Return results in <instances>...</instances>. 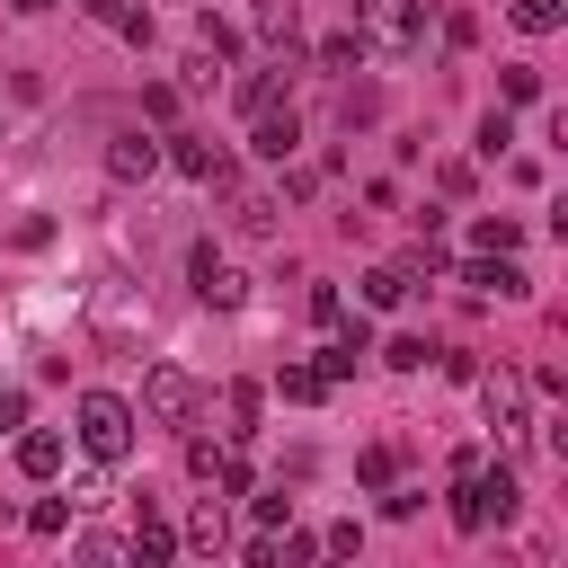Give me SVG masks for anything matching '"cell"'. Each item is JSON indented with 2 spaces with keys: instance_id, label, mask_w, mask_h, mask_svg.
I'll use <instances>...</instances> for the list:
<instances>
[{
  "instance_id": "cell-1",
  "label": "cell",
  "mask_w": 568,
  "mask_h": 568,
  "mask_svg": "<svg viewBox=\"0 0 568 568\" xmlns=\"http://www.w3.org/2000/svg\"><path fill=\"white\" fill-rule=\"evenodd\" d=\"M71 435H80V453L89 462H124L133 453V399H115V390H80V408H71Z\"/></svg>"
},
{
  "instance_id": "cell-2",
  "label": "cell",
  "mask_w": 568,
  "mask_h": 568,
  "mask_svg": "<svg viewBox=\"0 0 568 568\" xmlns=\"http://www.w3.org/2000/svg\"><path fill=\"white\" fill-rule=\"evenodd\" d=\"M355 44L364 53H417L426 44V0H355Z\"/></svg>"
},
{
  "instance_id": "cell-3",
  "label": "cell",
  "mask_w": 568,
  "mask_h": 568,
  "mask_svg": "<svg viewBox=\"0 0 568 568\" xmlns=\"http://www.w3.org/2000/svg\"><path fill=\"white\" fill-rule=\"evenodd\" d=\"M479 417H488V435H497V444H524V435H532V390H524V373H515V364L479 373Z\"/></svg>"
},
{
  "instance_id": "cell-4",
  "label": "cell",
  "mask_w": 568,
  "mask_h": 568,
  "mask_svg": "<svg viewBox=\"0 0 568 568\" xmlns=\"http://www.w3.org/2000/svg\"><path fill=\"white\" fill-rule=\"evenodd\" d=\"M195 408H204V390H195L186 364H151V373H142V417H151V426H186Z\"/></svg>"
},
{
  "instance_id": "cell-5",
  "label": "cell",
  "mask_w": 568,
  "mask_h": 568,
  "mask_svg": "<svg viewBox=\"0 0 568 568\" xmlns=\"http://www.w3.org/2000/svg\"><path fill=\"white\" fill-rule=\"evenodd\" d=\"M186 284H195L204 311H240V302H248V275H240L231 257H213V248H186Z\"/></svg>"
},
{
  "instance_id": "cell-6",
  "label": "cell",
  "mask_w": 568,
  "mask_h": 568,
  "mask_svg": "<svg viewBox=\"0 0 568 568\" xmlns=\"http://www.w3.org/2000/svg\"><path fill=\"white\" fill-rule=\"evenodd\" d=\"M151 169H160V142H151L142 124H124V133L106 142V178H124V186H133V178H151Z\"/></svg>"
},
{
  "instance_id": "cell-7",
  "label": "cell",
  "mask_w": 568,
  "mask_h": 568,
  "mask_svg": "<svg viewBox=\"0 0 568 568\" xmlns=\"http://www.w3.org/2000/svg\"><path fill=\"white\" fill-rule=\"evenodd\" d=\"M160 160H169L178 178H231V160H222L204 133H169V142H160Z\"/></svg>"
},
{
  "instance_id": "cell-8",
  "label": "cell",
  "mask_w": 568,
  "mask_h": 568,
  "mask_svg": "<svg viewBox=\"0 0 568 568\" xmlns=\"http://www.w3.org/2000/svg\"><path fill=\"white\" fill-rule=\"evenodd\" d=\"M462 284H470V293H497V302H524V293H532V275H524L515 257H470Z\"/></svg>"
},
{
  "instance_id": "cell-9",
  "label": "cell",
  "mask_w": 568,
  "mask_h": 568,
  "mask_svg": "<svg viewBox=\"0 0 568 568\" xmlns=\"http://www.w3.org/2000/svg\"><path fill=\"white\" fill-rule=\"evenodd\" d=\"M248 151H257V160H293V151H302V115H293V106H284V115L266 106V115L248 124Z\"/></svg>"
},
{
  "instance_id": "cell-10",
  "label": "cell",
  "mask_w": 568,
  "mask_h": 568,
  "mask_svg": "<svg viewBox=\"0 0 568 568\" xmlns=\"http://www.w3.org/2000/svg\"><path fill=\"white\" fill-rule=\"evenodd\" d=\"M124 550H133V568H169V559H178V532L151 515V497H142V524H133V541H124Z\"/></svg>"
},
{
  "instance_id": "cell-11",
  "label": "cell",
  "mask_w": 568,
  "mask_h": 568,
  "mask_svg": "<svg viewBox=\"0 0 568 568\" xmlns=\"http://www.w3.org/2000/svg\"><path fill=\"white\" fill-rule=\"evenodd\" d=\"M18 470H27V479H53V470H62V435H53V426H18Z\"/></svg>"
},
{
  "instance_id": "cell-12",
  "label": "cell",
  "mask_w": 568,
  "mask_h": 568,
  "mask_svg": "<svg viewBox=\"0 0 568 568\" xmlns=\"http://www.w3.org/2000/svg\"><path fill=\"white\" fill-rule=\"evenodd\" d=\"M275 222H284V204H275V195H257V186L231 204V231H240V240H275Z\"/></svg>"
},
{
  "instance_id": "cell-13",
  "label": "cell",
  "mask_w": 568,
  "mask_h": 568,
  "mask_svg": "<svg viewBox=\"0 0 568 568\" xmlns=\"http://www.w3.org/2000/svg\"><path fill=\"white\" fill-rule=\"evenodd\" d=\"M515 240H524L515 213H479V222H470V257H515Z\"/></svg>"
},
{
  "instance_id": "cell-14",
  "label": "cell",
  "mask_w": 568,
  "mask_h": 568,
  "mask_svg": "<svg viewBox=\"0 0 568 568\" xmlns=\"http://www.w3.org/2000/svg\"><path fill=\"white\" fill-rule=\"evenodd\" d=\"M80 18H98V27H115V36L151 44V9H133V0H80Z\"/></svg>"
},
{
  "instance_id": "cell-15",
  "label": "cell",
  "mask_w": 568,
  "mask_h": 568,
  "mask_svg": "<svg viewBox=\"0 0 568 568\" xmlns=\"http://www.w3.org/2000/svg\"><path fill=\"white\" fill-rule=\"evenodd\" d=\"M222 541H231V515H222V506L204 497V506L186 515V550H204V559H222Z\"/></svg>"
},
{
  "instance_id": "cell-16",
  "label": "cell",
  "mask_w": 568,
  "mask_h": 568,
  "mask_svg": "<svg viewBox=\"0 0 568 568\" xmlns=\"http://www.w3.org/2000/svg\"><path fill=\"white\" fill-rule=\"evenodd\" d=\"M257 408H266V399H257V382H231V390H222V417H231V444H248V435H257Z\"/></svg>"
},
{
  "instance_id": "cell-17",
  "label": "cell",
  "mask_w": 568,
  "mask_h": 568,
  "mask_svg": "<svg viewBox=\"0 0 568 568\" xmlns=\"http://www.w3.org/2000/svg\"><path fill=\"white\" fill-rule=\"evenodd\" d=\"M506 18H515L524 36H559V27H568V0H506Z\"/></svg>"
},
{
  "instance_id": "cell-18",
  "label": "cell",
  "mask_w": 568,
  "mask_h": 568,
  "mask_svg": "<svg viewBox=\"0 0 568 568\" xmlns=\"http://www.w3.org/2000/svg\"><path fill=\"white\" fill-rule=\"evenodd\" d=\"M275 89H284V62H275V71H248V80H240L231 98H240L248 115H266V106H275Z\"/></svg>"
},
{
  "instance_id": "cell-19",
  "label": "cell",
  "mask_w": 568,
  "mask_h": 568,
  "mask_svg": "<svg viewBox=\"0 0 568 568\" xmlns=\"http://www.w3.org/2000/svg\"><path fill=\"white\" fill-rule=\"evenodd\" d=\"M364 302H373V311H399V302H408V275H399V266H373V275H364Z\"/></svg>"
},
{
  "instance_id": "cell-20",
  "label": "cell",
  "mask_w": 568,
  "mask_h": 568,
  "mask_svg": "<svg viewBox=\"0 0 568 568\" xmlns=\"http://www.w3.org/2000/svg\"><path fill=\"white\" fill-rule=\"evenodd\" d=\"M275 382H284V399H302V408H311V399H328V373H320V364H284Z\"/></svg>"
},
{
  "instance_id": "cell-21",
  "label": "cell",
  "mask_w": 568,
  "mask_h": 568,
  "mask_svg": "<svg viewBox=\"0 0 568 568\" xmlns=\"http://www.w3.org/2000/svg\"><path fill=\"white\" fill-rule=\"evenodd\" d=\"M311 62H320V71H355V62H364L355 27H346V36H320V53H311Z\"/></svg>"
},
{
  "instance_id": "cell-22",
  "label": "cell",
  "mask_w": 568,
  "mask_h": 568,
  "mask_svg": "<svg viewBox=\"0 0 568 568\" xmlns=\"http://www.w3.org/2000/svg\"><path fill=\"white\" fill-rule=\"evenodd\" d=\"M497 89H506V106H532V98H541V71H532V62H506Z\"/></svg>"
},
{
  "instance_id": "cell-23",
  "label": "cell",
  "mask_w": 568,
  "mask_h": 568,
  "mask_svg": "<svg viewBox=\"0 0 568 568\" xmlns=\"http://www.w3.org/2000/svg\"><path fill=\"white\" fill-rule=\"evenodd\" d=\"M382 364H390V373H426V364H435V346H426V337H390V346H382Z\"/></svg>"
},
{
  "instance_id": "cell-24",
  "label": "cell",
  "mask_w": 568,
  "mask_h": 568,
  "mask_svg": "<svg viewBox=\"0 0 568 568\" xmlns=\"http://www.w3.org/2000/svg\"><path fill=\"white\" fill-rule=\"evenodd\" d=\"M248 18H257V36H266V44H293V0H257Z\"/></svg>"
},
{
  "instance_id": "cell-25",
  "label": "cell",
  "mask_w": 568,
  "mask_h": 568,
  "mask_svg": "<svg viewBox=\"0 0 568 568\" xmlns=\"http://www.w3.org/2000/svg\"><path fill=\"white\" fill-rule=\"evenodd\" d=\"M293 524V497H284V479L275 488H257V532H284Z\"/></svg>"
},
{
  "instance_id": "cell-26",
  "label": "cell",
  "mask_w": 568,
  "mask_h": 568,
  "mask_svg": "<svg viewBox=\"0 0 568 568\" xmlns=\"http://www.w3.org/2000/svg\"><path fill=\"white\" fill-rule=\"evenodd\" d=\"M80 568H133V550L106 541V532H89V541H80Z\"/></svg>"
},
{
  "instance_id": "cell-27",
  "label": "cell",
  "mask_w": 568,
  "mask_h": 568,
  "mask_svg": "<svg viewBox=\"0 0 568 568\" xmlns=\"http://www.w3.org/2000/svg\"><path fill=\"white\" fill-rule=\"evenodd\" d=\"M506 142H515V115H506V106H488V115H479V151H488V160H497V151H506Z\"/></svg>"
},
{
  "instance_id": "cell-28",
  "label": "cell",
  "mask_w": 568,
  "mask_h": 568,
  "mask_svg": "<svg viewBox=\"0 0 568 568\" xmlns=\"http://www.w3.org/2000/svg\"><path fill=\"white\" fill-rule=\"evenodd\" d=\"M355 470H364V488H390V470H399V444H373Z\"/></svg>"
},
{
  "instance_id": "cell-29",
  "label": "cell",
  "mask_w": 568,
  "mask_h": 568,
  "mask_svg": "<svg viewBox=\"0 0 568 568\" xmlns=\"http://www.w3.org/2000/svg\"><path fill=\"white\" fill-rule=\"evenodd\" d=\"M62 524H71V506H62V497H36V506H27V532H44V541H53Z\"/></svg>"
},
{
  "instance_id": "cell-30",
  "label": "cell",
  "mask_w": 568,
  "mask_h": 568,
  "mask_svg": "<svg viewBox=\"0 0 568 568\" xmlns=\"http://www.w3.org/2000/svg\"><path fill=\"white\" fill-rule=\"evenodd\" d=\"M311 550H320V541H311V532H293V524H284V532H275V568H311Z\"/></svg>"
},
{
  "instance_id": "cell-31",
  "label": "cell",
  "mask_w": 568,
  "mask_h": 568,
  "mask_svg": "<svg viewBox=\"0 0 568 568\" xmlns=\"http://www.w3.org/2000/svg\"><path fill=\"white\" fill-rule=\"evenodd\" d=\"M178 71H186V89H213V80H222V62H213V53H204V44H195V53H186V62H178Z\"/></svg>"
},
{
  "instance_id": "cell-32",
  "label": "cell",
  "mask_w": 568,
  "mask_h": 568,
  "mask_svg": "<svg viewBox=\"0 0 568 568\" xmlns=\"http://www.w3.org/2000/svg\"><path fill=\"white\" fill-rule=\"evenodd\" d=\"M311 320H320V328H337V320H346V302H337V284H311Z\"/></svg>"
},
{
  "instance_id": "cell-33",
  "label": "cell",
  "mask_w": 568,
  "mask_h": 568,
  "mask_svg": "<svg viewBox=\"0 0 568 568\" xmlns=\"http://www.w3.org/2000/svg\"><path fill=\"white\" fill-rule=\"evenodd\" d=\"M417 506H426V488H399V479H390V488H382V515H399V524H408V515H417Z\"/></svg>"
},
{
  "instance_id": "cell-34",
  "label": "cell",
  "mask_w": 568,
  "mask_h": 568,
  "mask_svg": "<svg viewBox=\"0 0 568 568\" xmlns=\"http://www.w3.org/2000/svg\"><path fill=\"white\" fill-rule=\"evenodd\" d=\"M186 470H195V479H213V470H222V444H204V435H195V444H186Z\"/></svg>"
},
{
  "instance_id": "cell-35",
  "label": "cell",
  "mask_w": 568,
  "mask_h": 568,
  "mask_svg": "<svg viewBox=\"0 0 568 568\" xmlns=\"http://www.w3.org/2000/svg\"><path fill=\"white\" fill-rule=\"evenodd\" d=\"M71 506H106V462H98V470H80V488H71Z\"/></svg>"
},
{
  "instance_id": "cell-36",
  "label": "cell",
  "mask_w": 568,
  "mask_h": 568,
  "mask_svg": "<svg viewBox=\"0 0 568 568\" xmlns=\"http://www.w3.org/2000/svg\"><path fill=\"white\" fill-rule=\"evenodd\" d=\"M364 550V524H328V559H355Z\"/></svg>"
},
{
  "instance_id": "cell-37",
  "label": "cell",
  "mask_w": 568,
  "mask_h": 568,
  "mask_svg": "<svg viewBox=\"0 0 568 568\" xmlns=\"http://www.w3.org/2000/svg\"><path fill=\"white\" fill-rule=\"evenodd\" d=\"M9 9H18V18H44V9H53V0H9Z\"/></svg>"
},
{
  "instance_id": "cell-38",
  "label": "cell",
  "mask_w": 568,
  "mask_h": 568,
  "mask_svg": "<svg viewBox=\"0 0 568 568\" xmlns=\"http://www.w3.org/2000/svg\"><path fill=\"white\" fill-rule=\"evenodd\" d=\"M328 568H346V559H328Z\"/></svg>"
}]
</instances>
